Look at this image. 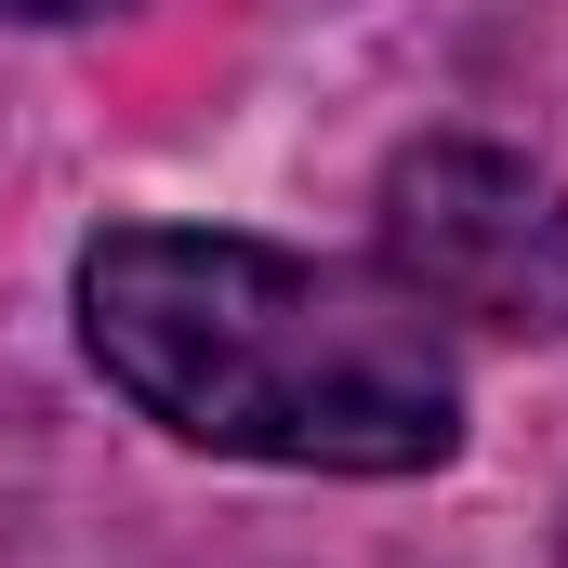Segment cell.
<instances>
[{
    "instance_id": "7a4b0ae2",
    "label": "cell",
    "mask_w": 568,
    "mask_h": 568,
    "mask_svg": "<svg viewBox=\"0 0 568 568\" xmlns=\"http://www.w3.org/2000/svg\"><path fill=\"white\" fill-rule=\"evenodd\" d=\"M384 265L424 317L463 331H568V185L503 145H410L384 172Z\"/></svg>"
},
{
    "instance_id": "3957f363",
    "label": "cell",
    "mask_w": 568,
    "mask_h": 568,
    "mask_svg": "<svg viewBox=\"0 0 568 568\" xmlns=\"http://www.w3.org/2000/svg\"><path fill=\"white\" fill-rule=\"evenodd\" d=\"M0 13H27V27H80V13H120V0H0Z\"/></svg>"
},
{
    "instance_id": "6da1fadb",
    "label": "cell",
    "mask_w": 568,
    "mask_h": 568,
    "mask_svg": "<svg viewBox=\"0 0 568 568\" xmlns=\"http://www.w3.org/2000/svg\"><path fill=\"white\" fill-rule=\"evenodd\" d=\"M80 344L145 424L304 463V476H424L463 436V371L436 317L371 265H317L212 225H106L80 252Z\"/></svg>"
}]
</instances>
